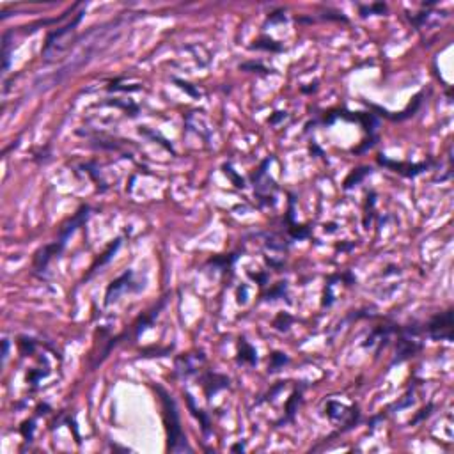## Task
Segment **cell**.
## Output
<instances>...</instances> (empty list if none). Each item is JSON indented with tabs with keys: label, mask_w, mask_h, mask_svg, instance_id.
Returning <instances> with one entry per match:
<instances>
[{
	"label": "cell",
	"mask_w": 454,
	"mask_h": 454,
	"mask_svg": "<svg viewBox=\"0 0 454 454\" xmlns=\"http://www.w3.org/2000/svg\"><path fill=\"white\" fill-rule=\"evenodd\" d=\"M156 392L160 394L161 405H163V421H165V428H167L169 449H171V451H190V447L187 445V438H184L183 435L181 422H179V414H178V408H176L174 399L161 387H156Z\"/></svg>",
	"instance_id": "obj_1"
},
{
	"label": "cell",
	"mask_w": 454,
	"mask_h": 454,
	"mask_svg": "<svg viewBox=\"0 0 454 454\" xmlns=\"http://www.w3.org/2000/svg\"><path fill=\"white\" fill-rule=\"evenodd\" d=\"M80 18H82V13L76 14L75 20L69 22L66 27H63V29H57V30H52V32L48 34V37H46V43H45V48H43V57H45L46 63H52V60L57 59V57H59L64 50H68L69 46L73 45L71 32L75 30V27L78 25Z\"/></svg>",
	"instance_id": "obj_2"
},
{
	"label": "cell",
	"mask_w": 454,
	"mask_h": 454,
	"mask_svg": "<svg viewBox=\"0 0 454 454\" xmlns=\"http://www.w3.org/2000/svg\"><path fill=\"white\" fill-rule=\"evenodd\" d=\"M426 332L429 334L431 339H452V311H445L442 314H437L429 319V323L426 325Z\"/></svg>",
	"instance_id": "obj_3"
},
{
	"label": "cell",
	"mask_w": 454,
	"mask_h": 454,
	"mask_svg": "<svg viewBox=\"0 0 454 454\" xmlns=\"http://www.w3.org/2000/svg\"><path fill=\"white\" fill-rule=\"evenodd\" d=\"M133 277L132 272H126L122 273L121 277H119L117 280H114L112 284L109 286V290H107V298H105V303L107 305H110L112 302H115V300L119 298V295L125 293V291H130V279Z\"/></svg>",
	"instance_id": "obj_4"
},
{
	"label": "cell",
	"mask_w": 454,
	"mask_h": 454,
	"mask_svg": "<svg viewBox=\"0 0 454 454\" xmlns=\"http://www.w3.org/2000/svg\"><path fill=\"white\" fill-rule=\"evenodd\" d=\"M227 385H229V380L222 375H217V373H208V375L204 376V383H202L208 399H210L213 394H217L220 388H225Z\"/></svg>",
	"instance_id": "obj_5"
},
{
	"label": "cell",
	"mask_w": 454,
	"mask_h": 454,
	"mask_svg": "<svg viewBox=\"0 0 454 454\" xmlns=\"http://www.w3.org/2000/svg\"><path fill=\"white\" fill-rule=\"evenodd\" d=\"M201 360H204L202 353H199V357L197 355H184V357H181V359H178V362H176V373H181L183 376L192 375Z\"/></svg>",
	"instance_id": "obj_6"
},
{
	"label": "cell",
	"mask_w": 454,
	"mask_h": 454,
	"mask_svg": "<svg viewBox=\"0 0 454 454\" xmlns=\"http://www.w3.org/2000/svg\"><path fill=\"white\" fill-rule=\"evenodd\" d=\"M240 362L241 364H249L254 365L257 362V357H256V349L249 344V342L241 341L240 342Z\"/></svg>",
	"instance_id": "obj_7"
},
{
	"label": "cell",
	"mask_w": 454,
	"mask_h": 454,
	"mask_svg": "<svg viewBox=\"0 0 454 454\" xmlns=\"http://www.w3.org/2000/svg\"><path fill=\"white\" fill-rule=\"evenodd\" d=\"M300 401H302V392L298 390V392H295V394L290 398V401L286 403V414H287V417L284 419L282 422H287V421H291V419H293L295 411L298 410V405H300Z\"/></svg>",
	"instance_id": "obj_8"
},
{
	"label": "cell",
	"mask_w": 454,
	"mask_h": 454,
	"mask_svg": "<svg viewBox=\"0 0 454 454\" xmlns=\"http://www.w3.org/2000/svg\"><path fill=\"white\" fill-rule=\"evenodd\" d=\"M187 399H188V406H190L192 414H194L195 417H197L199 421H201V424H202V431H204V435H208V433H210V419H208V415L202 414V410L195 408L194 401H192V396H188V394H187Z\"/></svg>",
	"instance_id": "obj_9"
},
{
	"label": "cell",
	"mask_w": 454,
	"mask_h": 454,
	"mask_svg": "<svg viewBox=\"0 0 454 454\" xmlns=\"http://www.w3.org/2000/svg\"><path fill=\"white\" fill-rule=\"evenodd\" d=\"M378 160H380V163L387 165V167H390V169H396V171H398V169H403V165L401 163H396V161H388L385 158H378ZM421 169H426V165H411L408 176H415L417 172H421ZM401 174H405V171H403Z\"/></svg>",
	"instance_id": "obj_10"
},
{
	"label": "cell",
	"mask_w": 454,
	"mask_h": 454,
	"mask_svg": "<svg viewBox=\"0 0 454 454\" xmlns=\"http://www.w3.org/2000/svg\"><path fill=\"white\" fill-rule=\"evenodd\" d=\"M272 371H277V369L280 367V365H284L287 362V357L282 355V353H273L272 355Z\"/></svg>",
	"instance_id": "obj_11"
},
{
	"label": "cell",
	"mask_w": 454,
	"mask_h": 454,
	"mask_svg": "<svg viewBox=\"0 0 454 454\" xmlns=\"http://www.w3.org/2000/svg\"><path fill=\"white\" fill-rule=\"evenodd\" d=\"M22 433H23V438H25L27 442H32V433H34V421H32V419L23 424Z\"/></svg>",
	"instance_id": "obj_12"
},
{
	"label": "cell",
	"mask_w": 454,
	"mask_h": 454,
	"mask_svg": "<svg viewBox=\"0 0 454 454\" xmlns=\"http://www.w3.org/2000/svg\"><path fill=\"white\" fill-rule=\"evenodd\" d=\"M178 84H181V87H183V89H184V86H188V84H183V82H178ZM187 91H188V92H192V94H195V96H197V92H195V91H192L190 87H187Z\"/></svg>",
	"instance_id": "obj_13"
}]
</instances>
